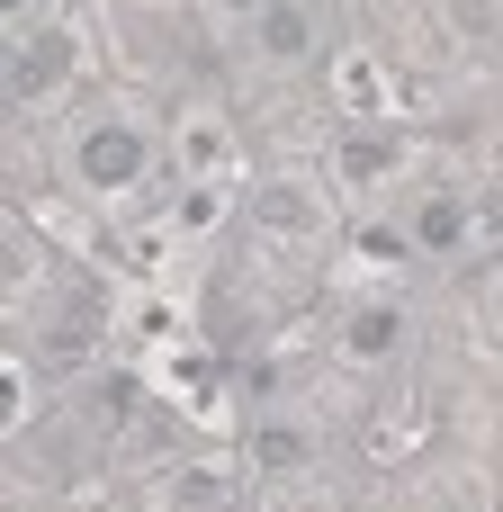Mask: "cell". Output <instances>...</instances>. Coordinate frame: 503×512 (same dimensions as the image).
<instances>
[{"mask_svg": "<svg viewBox=\"0 0 503 512\" xmlns=\"http://www.w3.org/2000/svg\"><path fill=\"white\" fill-rule=\"evenodd\" d=\"M72 180H81L90 198H135V189L153 180V126H144L135 108L81 117V135H72Z\"/></svg>", "mask_w": 503, "mask_h": 512, "instance_id": "obj_1", "label": "cell"}, {"mask_svg": "<svg viewBox=\"0 0 503 512\" xmlns=\"http://www.w3.org/2000/svg\"><path fill=\"white\" fill-rule=\"evenodd\" d=\"M243 36H252V63H270V72H306L333 54V18L315 0H252Z\"/></svg>", "mask_w": 503, "mask_h": 512, "instance_id": "obj_2", "label": "cell"}, {"mask_svg": "<svg viewBox=\"0 0 503 512\" xmlns=\"http://www.w3.org/2000/svg\"><path fill=\"white\" fill-rule=\"evenodd\" d=\"M72 72H81V36L72 27H18L9 36V63H0V90H9V108H36Z\"/></svg>", "mask_w": 503, "mask_h": 512, "instance_id": "obj_3", "label": "cell"}, {"mask_svg": "<svg viewBox=\"0 0 503 512\" xmlns=\"http://www.w3.org/2000/svg\"><path fill=\"white\" fill-rule=\"evenodd\" d=\"M342 351H351L360 369H396V360L414 351V315H405L396 297H369V306H351V324H342Z\"/></svg>", "mask_w": 503, "mask_h": 512, "instance_id": "obj_4", "label": "cell"}, {"mask_svg": "<svg viewBox=\"0 0 503 512\" xmlns=\"http://www.w3.org/2000/svg\"><path fill=\"white\" fill-rule=\"evenodd\" d=\"M315 450H324V441H315V423L270 414V405H261V414H252V432H243V459H252L261 477H306V468H315Z\"/></svg>", "mask_w": 503, "mask_h": 512, "instance_id": "obj_5", "label": "cell"}, {"mask_svg": "<svg viewBox=\"0 0 503 512\" xmlns=\"http://www.w3.org/2000/svg\"><path fill=\"white\" fill-rule=\"evenodd\" d=\"M468 225H477V216H468V198H459V189H432V198L414 207V252L459 261V252H468Z\"/></svg>", "mask_w": 503, "mask_h": 512, "instance_id": "obj_6", "label": "cell"}, {"mask_svg": "<svg viewBox=\"0 0 503 512\" xmlns=\"http://www.w3.org/2000/svg\"><path fill=\"white\" fill-rule=\"evenodd\" d=\"M252 225H270V234H315L324 207L306 198V180H261V189H252Z\"/></svg>", "mask_w": 503, "mask_h": 512, "instance_id": "obj_7", "label": "cell"}, {"mask_svg": "<svg viewBox=\"0 0 503 512\" xmlns=\"http://www.w3.org/2000/svg\"><path fill=\"white\" fill-rule=\"evenodd\" d=\"M387 162H396V135H351V144H342V171H351V180H378Z\"/></svg>", "mask_w": 503, "mask_h": 512, "instance_id": "obj_8", "label": "cell"}, {"mask_svg": "<svg viewBox=\"0 0 503 512\" xmlns=\"http://www.w3.org/2000/svg\"><path fill=\"white\" fill-rule=\"evenodd\" d=\"M171 512H225V486H216L207 468H189V477L171 486Z\"/></svg>", "mask_w": 503, "mask_h": 512, "instance_id": "obj_9", "label": "cell"}, {"mask_svg": "<svg viewBox=\"0 0 503 512\" xmlns=\"http://www.w3.org/2000/svg\"><path fill=\"white\" fill-rule=\"evenodd\" d=\"M0 9H9V18H36V0H0Z\"/></svg>", "mask_w": 503, "mask_h": 512, "instance_id": "obj_10", "label": "cell"}, {"mask_svg": "<svg viewBox=\"0 0 503 512\" xmlns=\"http://www.w3.org/2000/svg\"><path fill=\"white\" fill-rule=\"evenodd\" d=\"M495 324H503V270H495Z\"/></svg>", "mask_w": 503, "mask_h": 512, "instance_id": "obj_11", "label": "cell"}]
</instances>
